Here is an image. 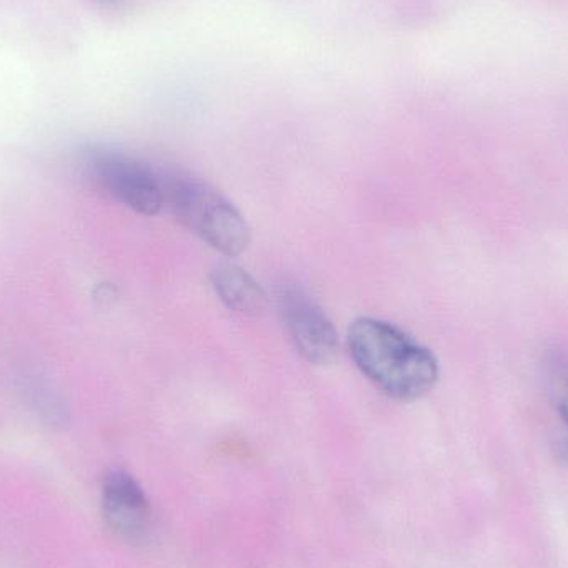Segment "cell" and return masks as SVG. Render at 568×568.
<instances>
[{"instance_id": "obj_8", "label": "cell", "mask_w": 568, "mask_h": 568, "mask_svg": "<svg viewBox=\"0 0 568 568\" xmlns=\"http://www.w3.org/2000/svg\"><path fill=\"white\" fill-rule=\"evenodd\" d=\"M26 393L29 394L30 406L36 407L37 414H40L42 419L49 420L50 424L63 423L65 409L59 397L53 396L49 384L40 383L37 377H33Z\"/></svg>"}, {"instance_id": "obj_5", "label": "cell", "mask_w": 568, "mask_h": 568, "mask_svg": "<svg viewBox=\"0 0 568 568\" xmlns=\"http://www.w3.org/2000/svg\"><path fill=\"white\" fill-rule=\"evenodd\" d=\"M103 514L115 532L140 539L149 526V500L142 487L123 470L106 476L103 483Z\"/></svg>"}, {"instance_id": "obj_1", "label": "cell", "mask_w": 568, "mask_h": 568, "mask_svg": "<svg viewBox=\"0 0 568 568\" xmlns=\"http://www.w3.org/2000/svg\"><path fill=\"white\" fill-rule=\"evenodd\" d=\"M347 346L361 373L393 399L413 403L436 386L439 377L436 356L386 321L374 317L354 321Z\"/></svg>"}, {"instance_id": "obj_2", "label": "cell", "mask_w": 568, "mask_h": 568, "mask_svg": "<svg viewBox=\"0 0 568 568\" xmlns=\"http://www.w3.org/2000/svg\"><path fill=\"white\" fill-rule=\"evenodd\" d=\"M165 205L203 242L226 256L245 252L252 230L242 213L219 192L192 176H163Z\"/></svg>"}, {"instance_id": "obj_6", "label": "cell", "mask_w": 568, "mask_h": 568, "mask_svg": "<svg viewBox=\"0 0 568 568\" xmlns=\"http://www.w3.org/2000/svg\"><path fill=\"white\" fill-rule=\"evenodd\" d=\"M212 283L220 300L230 310L256 314L265 307L266 296L262 286L239 266H219L213 272Z\"/></svg>"}, {"instance_id": "obj_7", "label": "cell", "mask_w": 568, "mask_h": 568, "mask_svg": "<svg viewBox=\"0 0 568 568\" xmlns=\"http://www.w3.org/2000/svg\"><path fill=\"white\" fill-rule=\"evenodd\" d=\"M546 371L550 397L564 426L562 434L557 440V459L568 466V356L552 354L547 359Z\"/></svg>"}, {"instance_id": "obj_4", "label": "cell", "mask_w": 568, "mask_h": 568, "mask_svg": "<svg viewBox=\"0 0 568 568\" xmlns=\"http://www.w3.org/2000/svg\"><path fill=\"white\" fill-rule=\"evenodd\" d=\"M280 313L301 356L311 364H327L337 354V333L320 304L296 284H283Z\"/></svg>"}, {"instance_id": "obj_3", "label": "cell", "mask_w": 568, "mask_h": 568, "mask_svg": "<svg viewBox=\"0 0 568 568\" xmlns=\"http://www.w3.org/2000/svg\"><path fill=\"white\" fill-rule=\"evenodd\" d=\"M90 179L115 202L142 215H156L165 205L163 175L129 153L90 149L83 156Z\"/></svg>"}, {"instance_id": "obj_9", "label": "cell", "mask_w": 568, "mask_h": 568, "mask_svg": "<svg viewBox=\"0 0 568 568\" xmlns=\"http://www.w3.org/2000/svg\"><path fill=\"white\" fill-rule=\"evenodd\" d=\"M105 2H113V0H105Z\"/></svg>"}]
</instances>
